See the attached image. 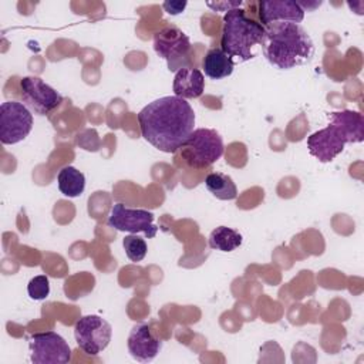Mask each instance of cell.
I'll list each match as a JSON object with an SVG mask.
<instances>
[{"instance_id": "6da1fadb", "label": "cell", "mask_w": 364, "mask_h": 364, "mask_svg": "<svg viewBox=\"0 0 364 364\" xmlns=\"http://www.w3.org/2000/svg\"><path fill=\"white\" fill-rule=\"evenodd\" d=\"M141 135L156 149L175 154L193 132L195 112L176 95L161 97L138 112Z\"/></svg>"}, {"instance_id": "7a4b0ae2", "label": "cell", "mask_w": 364, "mask_h": 364, "mask_svg": "<svg viewBox=\"0 0 364 364\" xmlns=\"http://www.w3.org/2000/svg\"><path fill=\"white\" fill-rule=\"evenodd\" d=\"M262 48L266 60L279 70L303 65L314 55L311 37L300 24L289 21H276L266 26Z\"/></svg>"}, {"instance_id": "3957f363", "label": "cell", "mask_w": 364, "mask_h": 364, "mask_svg": "<svg viewBox=\"0 0 364 364\" xmlns=\"http://www.w3.org/2000/svg\"><path fill=\"white\" fill-rule=\"evenodd\" d=\"M266 36V27L247 17L243 9H232L223 16L220 48L232 58L237 57L247 61L255 57L253 48L262 46Z\"/></svg>"}, {"instance_id": "277c9868", "label": "cell", "mask_w": 364, "mask_h": 364, "mask_svg": "<svg viewBox=\"0 0 364 364\" xmlns=\"http://www.w3.org/2000/svg\"><path fill=\"white\" fill-rule=\"evenodd\" d=\"M223 141L212 128H198L175 152V162L189 169H203L223 155Z\"/></svg>"}, {"instance_id": "5b68a950", "label": "cell", "mask_w": 364, "mask_h": 364, "mask_svg": "<svg viewBox=\"0 0 364 364\" xmlns=\"http://www.w3.org/2000/svg\"><path fill=\"white\" fill-rule=\"evenodd\" d=\"M33 129L31 111L18 101L0 105V141L4 145L21 142Z\"/></svg>"}, {"instance_id": "8992f818", "label": "cell", "mask_w": 364, "mask_h": 364, "mask_svg": "<svg viewBox=\"0 0 364 364\" xmlns=\"http://www.w3.org/2000/svg\"><path fill=\"white\" fill-rule=\"evenodd\" d=\"M74 337L77 346L84 353L98 355L108 347L112 337V327L100 316H82L74 326Z\"/></svg>"}, {"instance_id": "52a82bcc", "label": "cell", "mask_w": 364, "mask_h": 364, "mask_svg": "<svg viewBox=\"0 0 364 364\" xmlns=\"http://www.w3.org/2000/svg\"><path fill=\"white\" fill-rule=\"evenodd\" d=\"M20 91L23 104L37 115H47L63 102V95L36 75L23 77Z\"/></svg>"}, {"instance_id": "ba28073f", "label": "cell", "mask_w": 364, "mask_h": 364, "mask_svg": "<svg viewBox=\"0 0 364 364\" xmlns=\"http://www.w3.org/2000/svg\"><path fill=\"white\" fill-rule=\"evenodd\" d=\"M28 347L30 360L34 364H67L71 360L68 343L55 331L33 334Z\"/></svg>"}, {"instance_id": "9c48e42d", "label": "cell", "mask_w": 364, "mask_h": 364, "mask_svg": "<svg viewBox=\"0 0 364 364\" xmlns=\"http://www.w3.org/2000/svg\"><path fill=\"white\" fill-rule=\"evenodd\" d=\"M155 215L146 209L128 208L124 203H115L108 216V225L119 232L144 233L148 239L156 236L158 226L154 223Z\"/></svg>"}, {"instance_id": "30bf717a", "label": "cell", "mask_w": 364, "mask_h": 364, "mask_svg": "<svg viewBox=\"0 0 364 364\" xmlns=\"http://www.w3.org/2000/svg\"><path fill=\"white\" fill-rule=\"evenodd\" d=\"M155 53L168 61L169 70H179V61L191 51L189 37L176 26L168 24L154 34Z\"/></svg>"}, {"instance_id": "8fae6325", "label": "cell", "mask_w": 364, "mask_h": 364, "mask_svg": "<svg viewBox=\"0 0 364 364\" xmlns=\"http://www.w3.org/2000/svg\"><path fill=\"white\" fill-rule=\"evenodd\" d=\"M347 141L340 129L330 124L316 131L307 138V148L311 156L318 159L320 162H331L338 154L343 152Z\"/></svg>"}, {"instance_id": "7c38bea8", "label": "cell", "mask_w": 364, "mask_h": 364, "mask_svg": "<svg viewBox=\"0 0 364 364\" xmlns=\"http://www.w3.org/2000/svg\"><path fill=\"white\" fill-rule=\"evenodd\" d=\"M128 351L131 357L141 363L152 361L162 348V341L152 333L148 324H136L128 336Z\"/></svg>"}, {"instance_id": "4fadbf2b", "label": "cell", "mask_w": 364, "mask_h": 364, "mask_svg": "<svg viewBox=\"0 0 364 364\" xmlns=\"http://www.w3.org/2000/svg\"><path fill=\"white\" fill-rule=\"evenodd\" d=\"M259 17L266 27L276 21L299 24L304 18V10L293 0H270L259 3Z\"/></svg>"}, {"instance_id": "5bb4252c", "label": "cell", "mask_w": 364, "mask_h": 364, "mask_svg": "<svg viewBox=\"0 0 364 364\" xmlns=\"http://www.w3.org/2000/svg\"><path fill=\"white\" fill-rule=\"evenodd\" d=\"M172 88L175 95L179 98H199L205 90L203 73L198 68L181 67L175 73Z\"/></svg>"}, {"instance_id": "9a60e30c", "label": "cell", "mask_w": 364, "mask_h": 364, "mask_svg": "<svg viewBox=\"0 0 364 364\" xmlns=\"http://www.w3.org/2000/svg\"><path fill=\"white\" fill-rule=\"evenodd\" d=\"M330 124L336 125L344 135L347 144L361 142L364 139V118L358 111L343 109L328 114Z\"/></svg>"}, {"instance_id": "2e32d148", "label": "cell", "mask_w": 364, "mask_h": 364, "mask_svg": "<svg viewBox=\"0 0 364 364\" xmlns=\"http://www.w3.org/2000/svg\"><path fill=\"white\" fill-rule=\"evenodd\" d=\"M233 58L226 54L220 47H213L206 51L202 60V68L205 75L210 80H222L229 77L233 71Z\"/></svg>"}, {"instance_id": "e0dca14e", "label": "cell", "mask_w": 364, "mask_h": 364, "mask_svg": "<svg viewBox=\"0 0 364 364\" xmlns=\"http://www.w3.org/2000/svg\"><path fill=\"white\" fill-rule=\"evenodd\" d=\"M57 185L64 196L77 198L85 189V176L81 171L68 165L58 171Z\"/></svg>"}, {"instance_id": "ac0fdd59", "label": "cell", "mask_w": 364, "mask_h": 364, "mask_svg": "<svg viewBox=\"0 0 364 364\" xmlns=\"http://www.w3.org/2000/svg\"><path fill=\"white\" fill-rule=\"evenodd\" d=\"M206 189L220 200H232L237 196V188L233 179L222 172H210L205 178Z\"/></svg>"}, {"instance_id": "d6986e66", "label": "cell", "mask_w": 364, "mask_h": 364, "mask_svg": "<svg viewBox=\"0 0 364 364\" xmlns=\"http://www.w3.org/2000/svg\"><path fill=\"white\" fill-rule=\"evenodd\" d=\"M209 247L220 252H233L242 245V235L228 226H218L213 229L208 239Z\"/></svg>"}, {"instance_id": "ffe728a7", "label": "cell", "mask_w": 364, "mask_h": 364, "mask_svg": "<svg viewBox=\"0 0 364 364\" xmlns=\"http://www.w3.org/2000/svg\"><path fill=\"white\" fill-rule=\"evenodd\" d=\"M122 246H124L127 257L131 262H141V260H144V257L148 253L146 242L135 233L127 235L122 240Z\"/></svg>"}, {"instance_id": "44dd1931", "label": "cell", "mask_w": 364, "mask_h": 364, "mask_svg": "<svg viewBox=\"0 0 364 364\" xmlns=\"http://www.w3.org/2000/svg\"><path fill=\"white\" fill-rule=\"evenodd\" d=\"M27 293L33 300H44L50 294V280L46 274L34 276L27 284Z\"/></svg>"}, {"instance_id": "7402d4cb", "label": "cell", "mask_w": 364, "mask_h": 364, "mask_svg": "<svg viewBox=\"0 0 364 364\" xmlns=\"http://www.w3.org/2000/svg\"><path fill=\"white\" fill-rule=\"evenodd\" d=\"M206 4H208L210 9H213L215 11H229V10H232V9L240 7L242 1H240V0H239V1H216V3L208 1Z\"/></svg>"}, {"instance_id": "603a6c76", "label": "cell", "mask_w": 364, "mask_h": 364, "mask_svg": "<svg viewBox=\"0 0 364 364\" xmlns=\"http://www.w3.org/2000/svg\"><path fill=\"white\" fill-rule=\"evenodd\" d=\"M162 7L166 10V13L176 16L183 11V9L186 7V1H165Z\"/></svg>"}]
</instances>
